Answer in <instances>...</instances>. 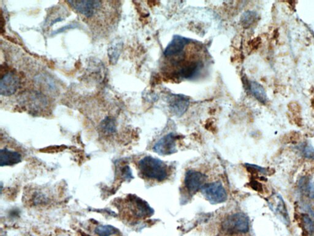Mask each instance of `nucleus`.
Wrapping results in <instances>:
<instances>
[{
    "label": "nucleus",
    "instance_id": "obj_1",
    "mask_svg": "<svg viewBox=\"0 0 314 236\" xmlns=\"http://www.w3.org/2000/svg\"><path fill=\"white\" fill-rule=\"evenodd\" d=\"M138 166L141 175L149 179L163 181L168 176L166 164L163 161L152 156L144 157L139 161Z\"/></svg>",
    "mask_w": 314,
    "mask_h": 236
},
{
    "label": "nucleus",
    "instance_id": "obj_2",
    "mask_svg": "<svg viewBox=\"0 0 314 236\" xmlns=\"http://www.w3.org/2000/svg\"><path fill=\"white\" fill-rule=\"evenodd\" d=\"M223 229L229 234L246 233L249 229V219L243 213L233 214L224 221Z\"/></svg>",
    "mask_w": 314,
    "mask_h": 236
},
{
    "label": "nucleus",
    "instance_id": "obj_3",
    "mask_svg": "<svg viewBox=\"0 0 314 236\" xmlns=\"http://www.w3.org/2000/svg\"><path fill=\"white\" fill-rule=\"evenodd\" d=\"M203 195L212 205L220 204L227 199V193L223 185L220 182L205 184L201 189Z\"/></svg>",
    "mask_w": 314,
    "mask_h": 236
},
{
    "label": "nucleus",
    "instance_id": "obj_4",
    "mask_svg": "<svg viewBox=\"0 0 314 236\" xmlns=\"http://www.w3.org/2000/svg\"><path fill=\"white\" fill-rule=\"evenodd\" d=\"M68 3L74 10L87 17L94 16L101 6V2L97 0H70Z\"/></svg>",
    "mask_w": 314,
    "mask_h": 236
},
{
    "label": "nucleus",
    "instance_id": "obj_5",
    "mask_svg": "<svg viewBox=\"0 0 314 236\" xmlns=\"http://www.w3.org/2000/svg\"><path fill=\"white\" fill-rule=\"evenodd\" d=\"M268 205L271 211L279 218L280 221L287 225L290 223L288 211L282 197L279 193H274L268 200Z\"/></svg>",
    "mask_w": 314,
    "mask_h": 236
},
{
    "label": "nucleus",
    "instance_id": "obj_6",
    "mask_svg": "<svg viewBox=\"0 0 314 236\" xmlns=\"http://www.w3.org/2000/svg\"><path fill=\"white\" fill-rule=\"evenodd\" d=\"M169 108L173 115L181 117L187 111L190 100L188 97L182 94H173L168 98Z\"/></svg>",
    "mask_w": 314,
    "mask_h": 236
},
{
    "label": "nucleus",
    "instance_id": "obj_7",
    "mask_svg": "<svg viewBox=\"0 0 314 236\" xmlns=\"http://www.w3.org/2000/svg\"><path fill=\"white\" fill-rule=\"evenodd\" d=\"M153 150L161 155H169L175 153L176 149V136L171 133L161 138L153 148Z\"/></svg>",
    "mask_w": 314,
    "mask_h": 236
},
{
    "label": "nucleus",
    "instance_id": "obj_8",
    "mask_svg": "<svg viewBox=\"0 0 314 236\" xmlns=\"http://www.w3.org/2000/svg\"><path fill=\"white\" fill-rule=\"evenodd\" d=\"M19 77L14 73H8L2 77L0 81V94L4 96H10L19 88Z\"/></svg>",
    "mask_w": 314,
    "mask_h": 236
},
{
    "label": "nucleus",
    "instance_id": "obj_9",
    "mask_svg": "<svg viewBox=\"0 0 314 236\" xmlns=\"http://www.w3.org/2000/svg\"><path fill=\"white\" fill-rule=\"evenodd\" d=\"M206 176L203 173L189 170L185 176L184 184L185 187L191 193H196L205 186Z\"/></svg>",
    "mask_w": 314,
    "mask_h": 236
},
{
    "label": "nucleus",
    "instance_id": "obj_10",
    "mask_svg": "<svg viewBox=\"0 0 314 236\" xmlns=\"http://www.w3.org/2000/svg\"><path fill=\"white\" fill-rule=\"evenodd\" d=\"M189 43L188 39L181 36L175 35L164 50V55L166 57H172L180 55L185 47Z\"/></svg>",
    "mask_w": 314,
    "mask_h": 236
},
{
    "label": "nucleus",
    "instance_id": "obj_11",
    "mask_svg": "<svg viewBox=\"0 0 314 236\" xmlns=\"http://www.w3.org/2000/svg\"><path fill=\"white\" fill-rule=\"evenodd\" d=\"M130 206L134 216L138 218L151 216L154 211L150 206L144 200L136 196H131L130 199Z\"/></svg>",
    "mask_w": 314,
    "mask_h": 236
},
{
    "label": "nucleus",
    "instance_id": "obj_12",
    "mask_svg": "<svg viewBox=\"0 0 314 236\" xmlns=\"http://www.w3.org/2000/svg\"><path fill=\"white\" fill-rule=\"evenodd\" d=\"M22 155L19 152L7 148L0 151V166H7L17 165L22 161Z\"/></svg>",
    "mask_w": 314,
    "mask_h": 236
},
{
    "label": "nucleus",
    "instance_id": "obj_13",
    "mask_svg": "<svg viewBox=\"0 0 314 236\" xmlns=\"http://www.w3.org/2000/svg\"><path fill=\"white\" fill-rule=\"evenodd\" d=\"M202 67L203 64L201 61L187 62L179 69L178 76L185 79H192L202 70Z\"/></svg>",
    "mask_w": 314,
    "mask_h": 236
},
{
    "label": "nucleus",
    "instance_id": "obj_14",
    "mask_svg": "<svg viewBox=\"0 0 314 236\" xmlns=\"http://www.w3.org/2000/svg\"><path fill=\"white\" fill-rule=\"evenodd\" d=\"M249 89L251 93L253 95L257 100L263 104H267L268 102V98L265 89L262 85L255 81H250L249 82Z\"/></svg>",
    "mask_w": 314,
    "mask_h": 236
},
{
    "label": "nucleus",
    "instance_id": "obj_15",
    "mask_svg": "<svg viewBox=\"0 0 314 236\" xmlns=\"http://www.w3.org/2000/svg\"><path fill=\"white\" fill-rule=\"evenodd\" d=\"M299 188L304 195L314 198V184L309 178H302L299 181Z\"/></svg>",
    "mask_w": 314,
    "mask_h": 236
},
{
    "label": "nucleus",
    "instance_id": "obj_16",
    "mask_svg": "<svg viewBox=\"0 0 314 236\" xmlns=\"http://www.w3.org/2000/svg\"><path fill=\"white\" fill-rule=\"evenodd\" d=\"M100 127L102 132L106 135H112L117 130L116 119L110 116H107L101 122Z\"/></svg>",
    "mask_w": 314,
    "mask_h": 236
},
{
    "label": "nucleus",
    "instance_id": "obj_17",
    "mask_svg": "<svg viewBox=\"0 0 314 236\" xmlns=\"http://www.w3.org/2000/svg\"><path fill=\"white\" fill-rule=\"evenodd\" d=\"M123 43L122 42L113 43L108 49V56L110 63L116 64L121 54Z\"/></svg>",
    "mask_w": 314,
    "mask_h": 236
},
{
    "label": "nucleus",
    "instance_id": "obj_18",
    "mask_svg": "<svg viewBox=\"0 0 314 236\" xmlns=\"http://www.w3.org/2000/svg\"><path fill=\"white\" fill-rule=\"evenodd\" d=\"M258 18V14L255 11H246L242 15L241 22L244 28L249 27L255 22Z\"/></svg>",
    "mask_w": 314,
    "mask_h": 236
},
{
    "label": "nucleus",
    "instance_id": "obj_19",
    "mask_svg": "<svg viewBox=\"0 0 314 236\" xmlns=\"http://www.w3.org/2000/svg\"><path fill=\"white\" fill-rule=\"evenodd\" d=\"M95 232L99 236H110L118 233V229L111 225H100L95 228Z\"/></svg>",
    "mask_w": 314,
    "mask_h": 236
},
{
    "label": "nucleus",
    "instance_id": "obj_20",
    "mask_svg": "<svg viewBox=\"0 0 314 236\" xmlns=\"http://www.w3.org/2000/svg\"><path fill=\"white\" fill-rule=\"evenodd\" d=\"M300 151L303 156L307 159L314 160V148L309 145H303L300 147Z\"/></svg>",
    "mask_w": 314,
    "mask_h": 236
},
{
    "label": "nucleus",
    "instance_id": "obj_21",
    "mask_svg": "<svg viewBox=\"0 0 314 236\" xmlns=\"http://www.w3.org/2000/svg\"><path fill=\"white\" fill-rule=\"evenodd\" d=\"M303 220L304 228L306 231L312 234L314 233V222L308 215H303Z\"/></svg>",
    "mask_w": 314,
    "mask_h": 236
},
{
    "label": "nucleus",
    "instance_id": "obj_22",
    "mask_svg": "<svg viewBox=\"0 0 314 236\" xmlns=\"http://www.w3.org/2000/svg\"><path fill=\"white\" fill-rule=\"evenodd\" d=\"M121 175L125 181H130L133 178L132 172L129 167V166H124L121 169Z\"/></svg>",
    "mask_w": 314,
    "mask_h": 236
},
{
    "label": "nucleus",
    "instance_id": "obj_23",
    "mask_svg": "<svg viewBox=\"0 0 314 236\" xmlns=\"http://www.w3.org/2000/svg\"><path fill=\"white\" fill-rule=\"evenodd\" d=\"M76 27H77V25H74V24H71V25H68L67 26H63L62 28L59 29L58 30L53 31L52 33V35L53 36V35H58L59 33H61V32L68 30V29H73Z\"/></svg>",
    "mask_w": 314,
    "mask_h": 236
},
{
    "label": "nucleus",
    "instance_id": "obj_24",
    "mask_svg": "<svg viewBox=\"0 0 314 236\" xmlns=\"http://www.w3.org/2000/svg\"><path fill=\"white\" fill-rule=\"evenodd\" d=\"M81 235L82 236H92V235H90L87 234L84 232H82V234H81Z\"/></svg>",
    "mask_w": 314,
    "mask_h": 236
}]
</instances>
